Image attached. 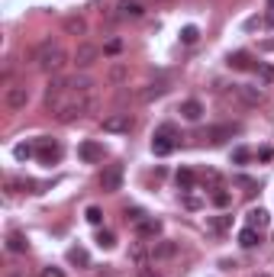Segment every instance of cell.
Wrapping results in <instances>:
<instances>
[{
	"label": "cell",
	"instance_id": "1",
	"mask_svg": "<svg viewBox=\"0 0 274 277\" xmlns=\"http://www.w3.org/2000/svg\"><path fill=\"white\" fill-rule=\"evenodd\" d=\"M65 62H68V55L62 52V45L52 42V39H45L39 45V52H35V65H39L42 71H49V75H52V71H62Z\"/></svg>",
	"mask_w": 274,
	"mask_h": 277
},
{
	"label": "cell",
	"instance_id": "2",
	"mask_svg": "<svg viewBox=\"0 0 274 277\" xmlns=\"http://www.w3.org/2000/svg\"><path fill=\"white\" fill-rule=\"evenodd\" d=\"M232 97L242 106H258L261 100H265V90L255 87V84H232Z\"/></svg>",
	"mask_w": 274,
	"mask_h": 277
},
{
	"label": "cell",
	"instance_id": "3",
	"mask_svg": "<svg viewBox=\"0 0 274 277\" xmlns=\"http://www.w3.org/2000/svg\"><path fill=\"white\" fill-rule=\"evenodd\" d=\"M35 158H39L42 164H55L58 158H62V145L52 139H39L35 142Z\"/></svg>",
	"mask_w": 274,
	"mask_h": 277
},
{
	"label": "cell",
	"instance_id": "4",
	"mask_svg": "<svg viewBox=\"0 0 274 277\" xmlns=\"http://www.w3.org/2000/svg\"><path fill=\"white\" fill-rule=\"evenodd\" d=\"M103 132H116V136H120V132H129L133 129V116L129 113H110V116H103Z\"/></svg>",
	"mask_w": 274,
	"mask_h": 277
},
{
	"label": "cell",
	"instance_id": "5",
	"mask_svg": "<svg viewBox=\"0 0 274 277\" xmlns=\"http://www.w3.org/2000/svg\"><path fill=\"white\" fill-rule=\"evenodd\" d=\"M100 187L106 194H116V190L123 187V164H110L106 171L100 174Z\"/></svg>",
	"mask_w": 274,
	"mask_h": 277
},
{
	"label": "cell",
	"instance_id": "6",
	"mask_svg": "<svg viewBox=\"0 0 274 277\" xmlns=\"http://www.w3.org/2000/svg\"><path fill=\"white\" fill-rule=\"evenodd\" d=\"M97 58H100V49H97V45H90V42H81L75 49V65L78 68H90Z\"/></svg>",
	"mask_w": 274,
	"mask_h": 277
},
{
	"label": "cell",
	"instance_id": "7",
	"mask_svg": "<svg viewBox=\"0 0 274 277\" xmlns=\"http://www.w3.org/2000/svg\"><path fill=\"white\" fill-rule=\"evenodd\" d=\"M7 106L10 110H26V103H29V90L23 87V84H13V87H7Z\"/></svg>",
	"mask_w": 274,
	"mask_h": 277
},
{
	"label": "cell",
	"instance_id": "8",
	"mask_svg": "<svg viewBox=\"0 0 274 277\" xmlns=\"http://www.w3.org/2000/svg\"><path fill=\"white\" fill-rule=\"evenodd\" d=\"M78 155H81V161H87V164H97V161H103V145L100 142H81L78 145Z\"/></svg>",
	"mask_w": 274,
	"mask_h": 277
},
{
	"label": "cell",
	"instance_id": "9",
	"mask_svg": "<svg viewBox=\"0 0 274 277\" xmlns=\"http://www.w3.org/2000/svg\"><path fill=\"white\" fill-rule=\"evenodd\" d=\"M142 13H145V7H142L139 0H120V4H116V16L120 20H139Z\"/></svg>",
	"mask_w": 274,
	"mask_h": 277
},
{
	"label": "cell",
	"instance_id": "10",
	"mask_svg": "<svg viewBox=\"0 0 274 277\" xmlns=\"http://www.w3.org/2000/svg\"><path fill=\"white\" fill-rule=\"evenodd\" d=\"M136 235H139V238H158V235H161V219L145 216V219L136 226Z\"/></svg>",
	"mask_w": 274,
	"mask_h": 277
},
{
	"label": "cell",
	"instance_id": "11",
	"mask_svg": "<svg viewBox=\"0 0 274 277\" xmlns=\"http://www.w3.org/2000/svg\"><path fill=\"white\" fill-rule=\"evenodd\" d=\"M235 132H239V126H229V123H226V126H210L204 139H210L213 145H220V142H226V139H232Z\"/></svg>",
	"mask_w": 274,
	"mask_h": 277
},
{
	"label": "cell",
	"instance_id": "12",
	"mask_svg": "<svg viewBox=\"0 0 274 277\" xmlns=\"http://www.w3.org/2000/svg\"><path fill=\"white\" fill-rule=\"evenodd\" d=\"M174 145H177V142H174L171 136H165V132H155V139H152V152L158 155V158L171 155V152H174Z\"/></svg>",
	"mask_w": 274,
	"mask_h": 277
},
{
	"label": "cell",
	"instance_id": "13",
	"mask_svg": "<svg viewBox=\"0 0 274 277\" xmlns=\"http://www.w3.org/2000/svg\"><path fill=\"white\" fill-rule=\"evenodd\" d=\"M149 255H152L155 261L174 258V255H177V242H168V238H161V242H155V245H152V251H149Z\"/></svg>",
	"mask_w": 274,
	"mask_h": 277
},
{
	"label": "cell",
	"instance_id": "14",
	"mask_svg": "<svg viewBox=\"0 0 274 277\" xmlns=\"http://www.w3.org/2000/svg\"><path fill=\"white\" fill-rule=\"evenodd\" d=\"M177 113H181V116L187 119V123H197V119L204 116V103H200V100H184Z\"/></svg>",
	"mask_w": 274,
	"mask_h": 277
},
{
	"label": "cell",
	"instance_id": "15",
	"mask_svg": "<svg viewBox=\"0 0 274 277\" xmlns=\"http://www.w3.org/2000/svg\"><path fill=\"white\" fill-rule=\"evenodd\" d=\"M68 81V90L71 94H90L94 90V81L87 75H75V78H65Z\"/></svg>",
	"mask_w": 274,
	"mask_h": 277
},
{
	"label": "cell",
	"instance_id": "16",
	"mask_svg": "<svg viewBox=\"0 0 274 277\" xmlns=\"http://www.w3.org/2000/svg\"><path fill=\"white\" fill-rule=\"evenodd\" d=\"M245 219H248V226H252V229H258V232H261V229H268V223H271V216H268V210H248V216H245Z\"/></svg>",
	"mask_w": 274,
	"mask_h": 277
},
{
	"label": "cell",
	"instance_id": "17",
	"mask_svg": "<svg viewBox=\"0 0 274 277\" xmlns=\"http://www.w3.org/2000/svg\"><path fill=\"white\" fill-rule=\"evenodd\" d=\"M229 68L232 71H248V68H255V62H252V55H248V52H232L229 55Z\"/></svg>",
	"mask_w": 274,
	"mask_h": 277
},
{
	"label": "cell",
	"instance_id": "18",
	"mask_svg": "<svg viewBox=\"0 0 274 277\" xmlns=\"http://www.w3.org/2000/svg\"><path fill=\"white\" fill-rule=\"evenodd\" d=\"M26 248H29V242H26V235H23V232H10V235H7V251L23 255Z\"/></svg>",
	"mask_w": 274,
	"mask_h": 277
},
{
	"label": "cell",
	"instance_id": "19",
	"mask_svg": "<svg viewBox=\"0 0 274 277\" xmlns=\"http://www.w3.org/2000/svg\"><path fill=\"white\" fill-rule=\"evenodd\" d=\"M65 32L68 35H84L87 32V23L81 16H65Z\"/></svg>",
	"mask_w": 274,
	"mask_h": 277
},
{
	"label": "cell",
	"instance_id": "20",
	"mask_svg": "<svg viewBox=\"0 0 274 277\" xmlns=\"http://www.w3.org/2000/svg\"><path fill=\"white\" fill-rule=\"evenodd\" d=\"M258 242H261V238H258V229H252V226H245L242 232H239V245H242V248H255Z\"/></svg>",
	"mask_w": 274,
	"mask_h": 277
},
{
	"label": "cell",
	"instance_id": "21",
	"mask_svg": "<svg viewBox=\"0 0 274 277\" xmlns=\"http://www.w3.org/2000/svg\"><path fill=\"white\" fill-rule=\"evenodd\" d=\"M68 261H71V264H78V268H87V264H90V258H87V251L81 248V245H75V248H68Z\"/></svg>",
	"mask_w": 274,
	"mask_h": 277
},
{
	"label": "cell",
	"instance_id": "22",
	"mask_svg": "<svg viewBox=\"0 0 274 277\" xmlns=\"http://www.w3.org/2000/svg\"><path fill=\"white\" fill-rule=\"evenodd\" d=\"M210 232H229V226H232V216H216V219H210Z\"/></svg>",
	"mask_w": 274,
	"mask_h": 277
},
{
	"label": "cell",
	"instance_id": "23",
	"mask_svg": "<svg viewBox=\"0 0 274 277\" xmlns=\"http://www.w3.org/2000/svg\"><path fill=\"white\" fill-rule=\"evenodd\" d=\"M177 187L184 190H194V171H187V168H181V171H177Z\"/></svg>",
	"mask_w": 274,
	"mask_h": 277
},
{
	"label": "cell",
	"instance_id": "24",
	"mask_svg": "<svg viewBox=\"0 0 274 277\" xmlns=\"http://www.w3.org/2000/svg\"><path fill=\"white\" fill-rule=\"evenodd\" d=\"M13 155H16V161H29L32 155H35V145H29V142H20V145L13 149Z\"/></svg>",
	"mask_w": 274,
	"mask_h": 277
},
{
	"label": "cell",
	"instance_id": "25",
	"mask_svg": "<svg viewBox=\"0 0 274 277\" xmlns=\"http://www.w3.org/2000/svg\"><path fill=\"white\" fill-rule=\"evenodd\" d=\"M165 90H168V87H165V84H149V87H145V90H142V94H139V97H142V100H155V97H161V94H165Z\"/></svg>",
	"mask_w": 274,
	"mask_h": 277
},
{
	"label": "cell",
	"instance_id": "26",
	"mask_svg": "<svg viewBox=\"0 0 274 277\" xmlns=\"http://www.w3.org/2000/svg\"><path fill=\"white\" fill-rule=\"evenodd\" d=\"M213 207H220V210H226V207H229V203H232V197L229 194H226V190H213Z\"/></svg>",
	"mask_w": 274,
	"mask_h": 277
},
{
	"label": "cell",
	"instance_id": "27",
	"mask_svg": "<svg viewBox=\"0 0 274 277\" xmlns=\"http://www.w3.org/2000/svg\"><path fill=\"white\" fill-rule=\"evenodd\" d=\"M197 39H200V29H197V26H184V29H181V42H184V45H194Z\"/></svg>",
	"mask_w": 274,
	"mask_h": 277
},
{
	"label": "cell",
	"instance_id": "28",
	"mask_svg": "<svg viewBox=\"0 0 274 277\" xmlns=\"http://www.w3.org/2000/svg\"><path fill=\"white\" fill-rule=\"evenodd\" d=\"M97 245H100V248H113V245H116L110 229H100V232H97Z\"/></svg>",
	"mask_w": 274,
	"mask_h": 277
},
{
	"label": "cell",
	"instance_id": "29",
	"mask_svg": "<svg viewBox=\"0 0 274 277\" xmlns=\"http://www.w3.org/2000/svg\"><path fill=\"white\" fill-rule=\"evenodd\" d=\"M129 258H133L136 264H145V248H142V242H136L133 248H129Z\"/></svg>",
	"mask_w": 274,
	"mask_h": 277
},
{
	"label": "cell",
	"instance_id": "30",
	"mask_svg": "<svg viewBox=\"0 0 274 277\" xmlns=\"http://www.w3.org/2000/svg\"><path fill=\"white\" fill-rule=\"evenodd\" d=\"M84 216H87V223H90V226H100V223H103L100 207H87V213H84Z\"/></svg>",
	"mask_w": 274,
	"mask_h": 277
},
{
	"label": "cell",
	"instance_id": "31",
	"mask_svg": "<svg viewBox=\"0 0 274 277\" xmlns=\"http://www.w3.org/2000/svg\"><path fill=\"white\" fill-rule=\"evenodd\" d=\"M255 71H258V78L265 81V84H268V81H274V68H271V65H261V62H258V65H255Z\"/></svg>",
	"mask_w": 274,
	"mask_h": 277
},
{
	"label": "cell",
	"instance_id": "32",
	"mask_svg": "<svg viewBox=\"0 0 274 277\" xmlns=\"http://www.w3.org/2000/svg\"><path fill=\"white\" fill-rule=\"evenodd\" d=\"M142 219H145V213H142L139 207H133V210H126V223H133V226H139Z\"/></svg>",
	"mask_w": 274,
	"mask_h": 277
},
{
	"label": "cell",
	"instance_id": "33",
	"mask_svg": "<svg viewBox=\"0 0 274 277\" xmlns=\"http://www.w3.org/2000/svg\"><path fill=\"white\" fill-rule=\"evenodd\" d=\"M120 52H123V42L120 39H110V42L103 45V55H120Z\"/></svg>",
	"mask_w": 274,
	"mask_h": 277
},
{
	"label": "cell",
	"instance_id": "34",
	"mask_svg": "<svg viewBox=\"0 0 274 277\" xmlns=\"http://www.w3.org/2000/svg\"><path fill=\"white\" fill-rule=\"evenodd\" d=\"M248 158H252V152H248V149H235L232 152V164H245Z\"/></svg>",
	"mask_w": 274,
	"mask_h": 277
},
{
	"label": "cell",
	"instance_id": "35",
	"mask_svg": "<svg viewBox=\"0 0 274 277\" xmlns=\"http://www.w3.org/2000/svg\"><path fill=\"white\" fill-rule=\"evenodd\" d=\"M184 207H187V210H200V207H204V200H200L197 194H187V197H184Z\"/></svg>",
	"mask_w": 274,
	"mask_h": 277
},
{
	"label": "cell",
	"instance_id": "36",
	"mask_svg": "<svg viewBox=\"0 0 274 277\" xmlns=\"http://www.w3.org/2000/svg\"><path fill=\"white\" fill-rule=\"evenodd\" d=\"M42 277H65L62 268H55V264H49V268H42Z\"/></svg>",
	"mask_w": 274,
	"mask_h": 277
},
{
	"label": "cell",
	"instance_id": "37",
	"mask_svg": "<svg viewBox=\"0 0 274 277\" xmlns=\"http://www.w3.org/2000/svg\"><path fill=\"white\" fill-rule=\"evenodd\" d=\"M110 78H113V81H123V78H126V68H123V65H116V68L110 71Z\"/></svg>",
	"mask_w": 274,
	"mask_h": 277
},
{
	"label": "cell",
	"instance_id": "38",
	"mask_svg": "<svg viewBox=\"0 0 274 277\" xmlns=\"http://www.w3.org/2000/svg\"><path fill=\"white\" fill-rule=\"evenodd\" d=\"M271 155H274V152H271L268 145H265V149H258V158H261V161H271Z\"/></svg>",
	"mask_w": 274,
	"mask_h": 277
},
{
	"label": "cell",
	"instance_id": "39",
	"mask_svg": "<svg viewBox=\"0 0 274 277\" xmlns=\"http://www.w3.org/2000/svg\"><path fill=\"white\" fill-rule=\"evenodd\" d=\"M261 49H265V52H274V39H265V42H261Z\"/></svg>",
	"mask_w": 274,
	"mask_h": 277
},
{
	"label": "cell",
	"instance_id": "40",
	"mask_svg": "<svg viewBox=\"0 0 274 277\" xmlns=\"http://www.w3.org/2000/svg\"><path fill=\"white\" fill-rule=\"evenodd\" d=\"M258 277H268V274H258Z\"/></svg>",
	"mask_w": 274,
	"mask_h": 277
},
{
	"label": "cell",
	"instance_id": "41",
	"mask_svg": "<svg viewBox=\"0 0 274 277\" xmlns=\"http://www.w3.org/2000/svg\"><path fill=\"white\" fill-rule=\"evenodd\" d=\"M152 277H158V274H152Z\"/></svg>",
	"mask_w": 274,
	"mask_h": 277
}]
</instances>
